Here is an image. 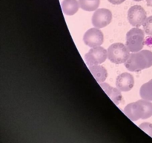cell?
<instances>
[{
	"instance_id": "16",
	"label": "cell",
	"mask_w": 152,
	"mask_h": 143,
	"mask_svg": "<svg viewBox=\"0 0 152 143\" xmlns=\"http://www.w3.org/2000/svg\"><path fill=\"white\" fill-rule=\"evenodd\" d=\"M139 128L152 137V124L149 123V122H144L140 125Z\"/></svg>"
},
{
	"instance_id": "12",
	"label": "cell",
	"mask_w": 152,
	"mask_h": 143,
	"mask_svg": "<svg viewBox=\"0 0 152 143\" xmlns=\"http://www.w3.org/2000/svg\"><path fill=\"white\" fill-rule=\"evenodd\" d=\"M62 11L68 16H72L78 11L80 7L77 0H63L61 4Z\"/></svg>"
},
{
	"instance_id": "5",
	"label": "cell",
	"mask_w": 152,
	"mask_h": 143,
	"mask_svg": "<svg viewBox=\"0 0 152 143\" xmlns=\"http://www.w3.org/2000/svg\"><path fill=\"white\" fill-rule=\"evenodd\" d=\"M108 57V51L102 46L94 47L85 55V60L87 66L100 64L105 62Z\"/></svg>"
},
{
	"instance_id": "1",
	"label": "cell",
	"mask_w": 152,
	"mask_h": 143,
	"mask_svg": "<svg viewBox=\"0 0 152 143\" xmlns=\"http://www.w3.org/2000/svg\"><path fill=\"white\" fill-rule=\"evenodd\" d=\"M123 113L132 122L148 119L152 116V103L145 99L139 100L128 104Z\"/></svg>"
},
{
	"instance_id": "13",
	"label": "cell",
	"mask_w": 152,
	"mask_h": 143,
	"mask_svg": "<svg viewBox=\"0 0 152 143\" xmlns=\"http://www.w3.org/2000/svg\"><path fill=\"white\" fill-rule=\"evenodd\" d=\"M100 0H79L80 6L86 11H94L98 8Z\"/></svg>"
},
{
	"instance_id": "7",
	"label": "cell",
	"mask_w": 152,
	"mask_h": 143,
	"mask_svg": "<svg viewBox=\"0 0 152 143\" xmlns=\"http://www.w3.org/2000/svg\"><path fill=\"white\" fill-rule=\"evenodd\" d=\"M112 19V13L106 8L95 10L92 16V24L95 28H102L109 25Z\"/></svg>"
},
{
	"instance_id": "19",
	"label": "cell",
	"mask_w": 152,
	"mask_h": 143,
	"mask_svg": "<svg viewBox=\"0 0 152 143\" xmlns=\"http://www.w3.org/2000/svg\"><path fill=\"white\" fill-rule=\"evenodd\" d=\"M134 1H142V0H134Z\"/></svg>"
},
{
	"instance_id": "15",
	"label": "cell",
	"mask_w": 152,
	"mask_h": 143,
	"mask_svg": "<svg viewBox=\"0 0 152 143\" xmlns=\"http://www.w3.org/2000/svg\"><path fill=\"white\" fill-rule=\"evenodd\" d=\"M142 25H143V30L145 34L147 35L152 36V16L147 18Z\"/></svg>"
},
{
	"instance_id": "2",
	"label": "cell",
	"mask_w": 152,
	"mask_h": 143,
	"mask_svg": "<svg viewBox=\"0 0 152 143\" xmlns=\"http://www.w3.org/2000/svg\"><path fill=\"white\" fill-rule=\"evenodd\" d=\"M152 66V52L142 50L131 54L125 63V66L130 72H140Z\"/></svg>"
},
{
	"instance_id": "8",
	"label": "cell",
	"mask_w": 152,
	"mask_h": 143,
	"mask_svg": "<svg viewBox=\"0 0 152 143\" xmlns=\"http://www.w3.org/2000/svg\"><path fill=\"white\" fill-rule=\"evenodd\" d=\"M103 34L99 28H93L88 30L83 36V42L91 48L100 46L103 43Z\"/></svg>"
},
{
	"instance_id": "10",
	"label": "cell",
	"mask_w": 152,
	"mask_h": 143,
	"mask_svg": "<svg viewBox=\"0 0 152 143\" xmlns=\"http://www.w3.org/2000/svg\"><path fill=\"white\" fill-rule=\"evenodd\" d=\"M101 87L103 89V90L105 91V93L108 95L110 98H111V101L116 104V105H119L120 102L123 100V97H122L121 91L120 89H118L117 88L112 87V86H110L108 83H99Z\"/></svg>"
},
{
	"instance_id": "3",
	"label": "cell",
	"mask_w": 152,
	"mask_h": 143,
	"mask_svg": "<svg viewBox=\"0 0 152 143\" xmlns=\"http://www.w3.org/2000/svg\"><path fill=\"white\" fill-rule=\"evenodd\" d=\"M130 56V51L123 43H116L108 49V58L115 64L125 63Z\"/></svg>"
},
{
	"instance_id": "11",
	"label": "cell",
	"mask_w": 152,
	"mask_h": 143,
	"mask_svg": "<svg viewBox=\"0 0 152 143\" xmlns=\"http://www.w3.org/2000/svg\"><path fill=\"white\" fill-rule=\"evenodd\" d=\"M88 69H90L91 72L93 74L94 77L98 83H102L105 80L107 76H108V72L105 69V67L102 66H99V64H94V65L88 66Z\"/></svg>"
},
{
	"instance_id": "6",
	"label": "cell",
	"mask_w": 152,
	"mask_h": 143,
	"mask_svg": "<svg viewBox=\"0 0 152 143\" xmlns=\"http://www.w3.org/2000/svg\"><path fill=\"white\" fill-rule=\"evenodd\" d=\"M147 19L146 12L140 5H134L128 11V19L132 26L138 28L143 25Z\"/></svg>"
},
{
	"instance_id": "4",
	"label": "cell",
	"mask_w": 152,
	"mask_h": 143,
	"mask_svg": "<svg viewBox=\"0 0 152 143\" xmlns=\"http://www.w3.org/2000/svg\"><path fill=\"white\" fill-rule=\"evenodd\" d=\"M144 32L139 28H134L126 34V46L132 52H140L144 46Z\"/></svg>"
},
{
	"instance_id": "18",
	"label": "cell",
	"mask_w": 152,
	"mask_h": 143,
	"mask_svg": "<svg viewBox=\"0 0 152 143\" xmlns=\"http://www.w3.org/2000/svg\"><path fill=\"white\" fill-rule=\"evenodd\" d=\"M147 1V4L148 6H151L152 7V0H146Z\"/></svg>"
},
{
	"instance_id": "14",
	"label": "cell",
	"mask_w": 152,
	"mask_h": 143,
	"mask_svg": "<svg viewBox=\"0 0 152 143\" xmlns=\"http://www.w3.org/2000/svg\"><path fill=\"white\" fill-rule=\"evenodd\" d=\"M140 95L142 99L152 101V79L141 86Z\"/></svg>"
},
{
	"instance_id": "17",
	"label": "cell",
	"mask_w": 152,
	"mask_h": 143,
	"mask_svg": "<svg viewBox=\"0 0 152 143\" xmlns=\"http://www.w3.org/2000/svg\"><path fill=\"white\" fill-rule=\"evenodd\" d=\"M125 1H126V0H108V1H109L110 3H111V4H122V3L124 2Z\"/></svg>"
},
{
	"instance_id": "9",
	"label": "cell",
	"mask_w": 152,
	"mask_h": 143,
	"mask_svg": "<svg viewBox=\"0 0 152 143\" xmlns=\"http://www.w3.org/2000/svg\"><path fill=\"white\" fill-rule=\"evenodd\" d=\"M134 84V79L132 74L129 72H124L120 74L117 77L116 86L118 89L122 92H128L133 88Z\"/></svg>"
}]
</instances>
